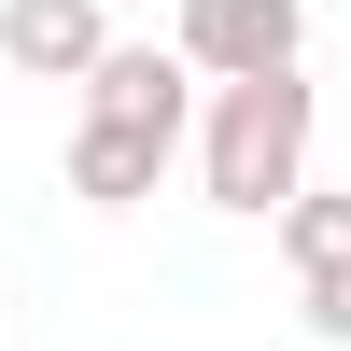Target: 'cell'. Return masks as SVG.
I'll list each match as a JSON object with an SVG mask.
<instances>
[{"label": "cell", "mask_w": 351, "mask_h": 351, "mask_svg": "<svg viewBox=\"0 0 351 351\" xmlns=\"http://www.w3.org/2000/svg\"><path fill=\"white\" fill-rule=\"evenodd\" d=\"M169 155H183V141H141V127H99V112H84V127H71V197H84V211H141Z\"/></svg>", "instance_id": "5"}, {"label": "cell", "mask_w": 351, "mask_h": 351, "mask_svg": "<svg viewBox=\"0 0 351 351\" xmlns=\"http://www.w3.org/2000/svg\"><path fill=\"white\" fill-rule=\"evenodd\" d=\"M309 337H337V351H351V267H337V281H309Z\"/></svg>", "instance_id": "7"}, {"label": "cell", "mask_w": 351, "mask_h": 351, "mask_svg": "<svg viewBox=\"0 0 351 351\" xmlns=\"http://www.w3.org/2000/svg\"><path fill=\"white\" fill-rule=\"evenodd\" d=\"M169 56L197 84H267V71L309 56V0H183L169 14Z\"/></svg>", "instance_id": "2"}, {"label": "cell", "mask_w": 351, "mask_h": 351, "mask_svg": "<svg viewBox=\"0 0 351 351\" xmlns=\"http://www.w3.org/2000/svg\"><path fill=\"white\" fill-rule=\"evenodd\" d=\"M281 253H295V281H337V267H351V197L309 183L295 211H281Z\"/></svg>", "instance_id": "6"}, {"label": "cell", "mask_w": 351, "mask_h": 351, "mask_svg": "<svg viewBox=\"0 0 351 351\" xmlns=\"http://www.w3.org/2000/svg\"><path fill=\"white\" fill-rule=\"evenodd\" d=\"M84 112H99V127H141V141H183L197 71H183L169 43H112V56H99V84H84Z\"/></svg>", "instance_id": "4"}, {"label": "cell", "mask_w": 351, "mask_h": 351, "mask_svg": "<svg viewBox=\"0 0 351 351\" xmlns=\"http://www.w3.org/2000/svg\"><path fill=\"white\" fill-rule=\"evenodd\" d=\"M99 56H112V14H99V0H0V71L99 84Z\"/></svg>", "instance_id": "3"}, {"label": "cell", "mask_w": 351, "mask_h": 351, "mask_svg": "<svg viewBox=\"0 0 351 351\" xmlns=\"http://www.w3.org/2000/svg\"><path fill=\"white\" fill-rule=\"evenodd\" d=\"M309 127H324V84H309V71L211 84V127H197L211 211H295V197H309Z\"/></svg>", "instance_id": "1"}]
</instances>
